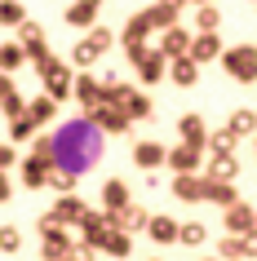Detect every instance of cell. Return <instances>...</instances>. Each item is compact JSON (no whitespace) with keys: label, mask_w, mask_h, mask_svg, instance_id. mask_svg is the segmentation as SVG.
<instances>
[{"label":"cell","mask_w":257,"mask_h":261,"mask_svg":"<svg viewBox=\"0 0 257 261\" xmlns=\"http://www.w3.org/2000/svg\"><path fill=\"white\" fill-rule=\"evenodd\" d=\"M133 204V191L124 177H107L102 181V213H120V208Z\"/></svg>","instance_id":"11"},{"label":"cell","mask_w":257,"mask_h":261,"mask_svg":"<svg viewBox=\"0 0 257 261\" xmlns=\"http://www.w3.org/2000/svg\"><path fill=\"white\" fill-rule=\"evenodd\" d=\"M62 18H67V27H89V31H94L98 27V5H89V0H71Z\"/></svg>","instance_id":"23"},{"label":"cell","mask_w":257,"mask_h":261,"mask_svg":"<svg viewBox=\"0 0 257 261\" xmlns=\"http://www.w3.org/2000/svg\"><path fill=\"white\" fill-rule=\"evenodd\" d=\"M195 27H200V36H217L222 9H217V5H200V9H195Z\"/></svg>","instance_id":"32"},{"label":"cell","mask_w":257,"mask_h":261,"mask_svg":"<svg viewBox=\"0 0 257 261\" xmlns=\"http://www.w3.org/2000/svg\"><path fill=\"white\" fill-rule=\"evenodd\" d=\"M164 160H169V151L160 142H133V164L137 168H160Z\"/></svg>","instance_id":"24"},{"label":"cell","mask_w":257,"mask_h":261,"mask_svg":"<svg viewBox=\"0 0 257 261\" xmlns=\"http://www.w3.org/2000/svg\"><path fill=\"white\" fill-rule=\"evenodd\" d=\"M195 5H213V0H195Z\"/></svg>","instance_id":"48"},{"label":"cell","mask_w":257,"mask_h":261,"mask_svg":"<svg viewBox=\"0 0 257 261\" xmlns=\"http://www.w3.org/2000/svg\"><path fill=\"white\" fill-rule=\"evenodd\" d=\"M244 5H248V0H244ZM253 5H257V0H253Z\"/></svg>","instance_id":"50"},{"label":"cell","mask_w":257,"mask_h":261,"mask_svg":"<svg viewBox=\"0 0 257 261\" xmlns=\"http://www.w3.org/2000/svg\"><path fill=\"white\" fill-rule=\"evenodd\" d=\"M142 14H147V22H151V31H169V27H177V9H169V5H160V0H155V5H151V9H142Z\"/></svg>","instance_id":"30"},{"label":"cell","mask_w":257,"mask_h":261,"mask_svg":"<svg viewBox=\"0 0 257 261\" xmlns=\"http://www.w3.org/2000/svg\"><path fill=\"white\" fill-rule=\"evenodd\" d=\"M67 261H98V248H89L84 239H76V244H71V257H67Z\"/></svg>","instance_id":"43"},{"label":"cell","mask_w":257,"mask_h":261,"mask_svg":"<svg viewBox=\"0 0 257 261\" xmlns=\"http://www.w3.org/2000/svg\"><path fill=\"white\" fill-rule=\"evenodd\" d=\"M71 62H76V67H80V71H89V67H94V62H102V54H98L94 44H89V36H84V40L76 44V49H71Z\"/></svg>","instance_id":"36"},{"label":"cell","mask_w":257,"mask_h":261,"mask_svg":"<svg viewBox=\"0 0 257 261\" xmlns=\"http://www.w3.org/2000/svg\"><path fill=\"white\" fill-rule=\"evenodd\" d=\"M54 115H58V102H54L49 93H40V97H31V102H27V120L36 124V128H40V124H49Z\"/></svg>","instance_id":"27"},{"label":"cell","mask_w":257,"mask_h":261,"mask_svg":"<svg viewBox=\"0 0 257 261\" xmlns=\"http://www.w3.org/2000/svg\"><path fill=\"white\" fill-rule=\"evenodd\" d=\"M22 62H27V54H22V44H18V40L0 44V71H5V75H14Z\"/></svg>","instance_id":"33"},{"label":"cell","mask_w":257,"mask_h":261,"mask_svg":"<svg viewBox=\"0 0 257 261\" xmlns=\"http://www.w3.org/2000/svg\"><path fill=\"white\" fill-rule=\"evenodd\" d=\"M76 181H80V177H71V173H62V168L49 173V186H54L58 195H76Z\"/></svg>","instance_id":"38"},{"label":"cell","mask_w":257,"mask_h":261,"mask_svg":"<svg viewBox=\"0 0 257 261\" xmlns=\"http://www.w3.org/2000/svg\"><path fill=\"white\" fill-rule=\"evenodd\" d=\"M49 173H54V164H49V160H36V155H27V160H22V186H31V191L49 186Z\"/></svg>","instance_id":"22"},{"label":"cell","mask_w":257,"mask_h":261,"mask_svg":"<svg viewBox=\"0 0 257 261\" xmlns=\"http://www.w3.org/2000/svg\"><path fill=\"white\" fill-rule=\"evenodd\" d=\"M14 93H18L14 75H5V71H0V102H5V97H14Z\"/></svg>","instance_id":"45"},{"label":"cell","mask_w":257,"mask_h":261,"mask_svg":"<svg viewBox=\"0 0 257 261\" xmlns=\"http://www.w3.org/2000/svg\"><path fill=\"white\" fill-rule=\"evenodd\" d=\"M84 213H89V204H84L80 195H58V204L49 208V221L67 230V226H80V221H84Z\"/></svg>","instance_id":"9"},{"label":"cell","mask_w":257,"mask_h":261,"mask_svg":"<svg viewBox=\"0 0 257 261\" xmlns=\"http://www.w3.org/2000/svg\"><path fill=\"white\" fill-rule=\"evenodd\" d=\"M235 133H230V128H217V133H208V151L213 155H235Z\"/></svg>","instance_id":"37"},{"label":"cell","mask_w":257,"mask_h":261,"mask_svg":"<svg viewBox=\"0 0 257 261\" xmlns=\"http://www.w3.org/2000/svg\"><path fill=\"white\" fill-rule=\"evenodd\" d=\"M36 75L44 80V93L54 97V102H67V97H71L76 75H71V62H62L58 54H49L44 62H36Z\"/></svg>","instance_id":"2"},{"label":"cell","mask_w":257,"mask_h":261,"mask_svg":"<svg viewBox=\"0 0 257 261\" xmlns=\"http://www.w3.org/2000/svg\"><path fill=\"white\" fill-rule=\"evenodd\" d=\"M71 244H76V239H71L62 226H54L49 213H44V217H40V252H44V261H67L71 257Z\"/></svg>","instance_id":"5"},{"label":"cell","mask_w":257,"mask_h":261,"mask_svg":"<svg viewBox=\"0 0 257 261\" xmlns=\"http://www.w3.org/2000/svg\"><path fill=\"white\" fill-rule=\"evenodd\" d=\"M147 36H151L147 14H133L129 22H124V31H120V44L124 49H147Z\"/></svg>","instance_id":"20"},{"label":"cell","mask_w":257,"mask_h":261,"mask_svg":"<svg viewBox=\"0 0 257 261\" xmlns=\"http://www.w3.org/2000/svg\"><path fill=\"white\" fill-rule=\"evenodd\" d=\"M160 5H169V9H177V14H182V9H186L191 0H160Z\"/></svg>","instance_id":"47"},{"label":"cell","mask_w":257,"mask_h":261,"mask_svg":"<svg viewBox=\"0 0 257 261\" xmlns=\"http://www.w3.org/2000/svg\"><path fill=\"white\" fill-rule=\"evenodd\" d=\"M22 248V230L18 226H0V252H18Z\"/></svg>","instance_id":"39"},{"label":"cell","mask_w":257,"mask_h":261,"mask_svg":"<svg viewBox=\"0 0 257 261\" xmlns=\"http://www.w3.org/2000/svg\"><path fill=\"white\" fill-rule=\"evenodd\" d=\"M9 138H14V142H31V138H36V124H31L27 115H18V120L9 124Z\"/></svg>","instance_id":"40"},{"label":"cell","mask_w":257,"mask_h":261,"mask_svg":"<svg viewBox=\"0 0 257 261\" xmlns=\"http://www.w3.org/2000/svg\"><path fill=\"white\" fill-rule=\"evenodd\" d=\"M129 62H133V71L142 75V84H160L164 75H169V58H164L160 49H129Z\"/></svg>","instance_id":"6"},{"label":"cell","mask_w":257,"mask_h":261,"mask_svg":"<svg viewBox=\"0 0 257 261\" xmlns=\"http://www.w3.org/2000/svg\"><path fill=\"white\" fill-rule=\"evenodd\" d=\"M248 230H257V208L240 199L226 208V234H248Z\"/></svg>","instance_id":"17"},{"label":"cell","mask_w":257,"mask_h":261,"mask_svg":"<svg viewBox=\"0 0 257 261\" xmlns=\"http://www.w3.org/2000/svg\"><path fill=\"white\" fill-rule=\"evenodd\" d=\"M89 44H94L98 54L107 58V49H111V44H115V36H111V31H107V27H94V31H89Z\"/></svg>","instance_id":"41"},{"label":"cell","mask_w":257,"mask_h":261,"mask_svg":"<svg viewBox=\"0 0 257 261\" xmlns=\"http://www.w3.org/2000/svg\"><path fill=\"white\" fill-rule=\"evenodd\" d=\"M107 230H111V213L89 208V213H84V221H80V239H84L89 248H98L102 239H107Z\"/></svg>","instance_id":"14"},{"label":"cell","mask_w":257,"mask_h":261,"mask_svg":"<svg viewBox=\"0 0 257 261\" xmlns=\"http://www.w3.org/2000/svg\"><path fill=\"white\" fill-rule=\"evenodd\" d=\"M217 257H222V261H257V230L217 239Z\"/></svg>","instance_id":"7"},{"label":"cell","mask_w":257,"mask_h":261,"mask_svg":"<svg viewBox=\"0 0 257 261\" xmlns=\"http://www.w3.org/2000/svg\"><path fill=\"white\" fill-rule=\"evenodd\" d=\"M89 5H102V0H89Z\"/></svg>","instance_id":"49"},{"label":"cell","mask_w":257,"mask_h":261,"mask_svg":"<svg viewBox=\"0 0 257 261\" xmlns=\"http://www.w3.org/2000/svg\"><path fill=\"white\" fill-rule=\"evenodd\" d=\"M71 97H76L84 111L98 107V102H102V80H98L94 71H80V75H76V84H71Z\"/></svg>","instance_id":"13"},{"label":"cell","mask_w":257,"mask_h":261,"mask_svg":"<svg viewBox=\"0 0 257 261\" xmlns=\"http://www.w3.org/2000/svg\"><path fill=\"white\" fill-rule=\"evenodd\" d=\"M204 204H217L226 213L230 204H240V195H235V181H208L204 177Z\"/></svg>","instance_id":"21"},{"label":"cell","mask_w":257,"mask_h":261,"mask_svg":"<svg viewBox=\"0 0 257 261\" xmlns=\"http://www.w3.org/2000/svg\"><path fill=\"white\" fill-rule=\"evenodd\" d=\"M18 44H22V54H27L31 67L49 58V36H44L40 22H22V27H18Z\"/></svg>","instance_id":"8"},{"label":"cell","mask_w":257,"mask_h":261,"mask_svg":"<svg viewBox=\"0 0 257 261\" xmlns=\"http://www.w3.org/2000/svg\"><path fill=\"white\" fill-rule=\"evenodd\" d=\"M226 128L235 133V138H257V111L240 107V111H235V115L226 120Z\"/></svg>","instance_id":"29"},{"label":"cell","mask_w":257,"mask_h":261,"mask_svg":"<svg viewBox=\"0 0 257 261\" xmlns=\"http://www.w3.org/2000/svg\"><path fill=\"white\" fill-rule=\"evenodd\" d=\"M222 54H226L222 36H195V40H191V62H195V67H204V62H217Z\"/></svg>","instance_id":"18"},{"label":"cell","mask_w":257,"mask_h":261,"mask_svg":"<svg viewBox=\"0 0 257 261\" xmlns=\"http://www.w3.org/2000/svg\"><path fill=\"white\" fill-rule=\"evenodd\" d=\"M222 67H226L230 80L253 84L257 80V44H230L226 54H222Z\"/></svg>","instance_id":"3"},{"label":"cell","mask_w":257,"mask_h":261,"mask_svg":"<svg viewBox=\"0 0 257 261\" xmlns=\"http://www.w3.org/2000/svg\"><path fill=\"white\" fill-rule=\"evenodd\" d=\"M204 239H208L204 221H182V226H177V244H186V248H200Z\"/></svg>","instance_id":"34"},{"label":"cell","mask_w":257,"mask_h":261,"mask_svg":"<svg viewBox=\"0 0 257 261\" xmlns=\"http://www.w3.org/2000/svg\"><path fill=\"white\" fill-rule=\"evenodd\" d=\"M18 164V151H14V142H0V173L5 168H14Z\"/></svg>","instance_id":"44"},{"label":"cell","mask_w":257,"mask_h":261,"mask_svg":"<svg viewBox=\"0 0 257 261\" xmlns=\"http://www.w3.org/2000/svg\"><path fill=\"white\" fill-rule=\"evenodd\" d=\"M49 151H54V138H49V133H36V138H31V155H36V160H49Z\"/></svg>","instance_id":"42"},{"label":"cell","mask_w":257,"mask_h":261,"mask_svg":"<svg viewBox=\"0 0 257 261\" xmlns=\"http://www.w3.org/2000/svg\"><path fill=\"white\" fill-rule=\"evenodd\" d=\"M173 199L177 204H204V177L200 173H177L173 177Z\"/></svg>","instance_id":"15"},{"label":"cell","mask_w":257,"mask_h":261,"mask_svg":"<svg viewBox=\"0 0 257 261\" xmlns=\"http://www.w3.org/2000/svg\"><path fill=\"white\" fill-rule=\"evenodd\" d=\"M54 138V151H49V164L62 168V173H71V177H84L89 168L102 160V133H98L94 124H89V115H76V120H62L49 133Z\"/></svg>","instance_id":"1"},{"label":"cell","mask_w":257,"mask_h":261,"mask_svg":"<svg viewBox=\"0 0 257 261\" xmlns=\"http://www.w3.org/2000/svg\"><path fill=\"white\" fill-rule=\"evenodd\" d=\"M9 195H14V181H9V173H0V204H9Z\"/></svg>","instance_id":"46"},{"label":"cell","mask_w":257,"mask_h":261,"mask_svg":"<svg viewBox=\"0 0 257 261\" xmlns=\"http://www.w3.org/2000/svg\"><path fill=\"white\" fill-rule=\"evenodd\" d=\"M147 221H151V213H147V208H137V204L120 208V213H111V226H115V230H124V234L147 230Z\"/></svg>","instance_id":"19"},{"label":"cell","mask_w":257,"mask_h":261,"mask_svg":"<svg viewBox=\"0 0 257 261\" xmlns=\"http://www.w3.org/2000/svg\"><path fill=\"white\" fill-rule=\"evenodd\" d=\"M204 168H208V173H204L208 181H235V177H240V164H235V155H213Z\"/></svg>","instance_id":"25"},{"label":"cell","mask_w":257,"mask_h":261,"mask_svg":"<svg viewBox=\"0 0 257 261\" xmlns=\"http://www.w3.org/2000/svg\"><path fill=\"white\" fill-rule=\"evenodd\" d=\"M147 234L155 244H177V221L173 217H151L147 221Z\"/></svg>","instance_id":"31"},{"label":"cell","mask_w":257,"mask_h":261,"mask_svg":"<svg viewBox=\"0 0 257 261\" xmlns=\"http://www.w3.org/2000/svg\"><path fill=\"white\" fill-rule=\"evenodd\" d=\"M177 133H182V146L208 151V124H204V115H182L177 120Z\"/></svg>","instance_id":"12"},{"label":"cell","mask_w":257,"mask_h":261,"mask_svg":"<svg viewBox=\"0 0 257 261\" xmlns=\"http://www.w3.org/2000/svg\"><path fill=\"white\" fill-rule=\"evenodd\" d=\"M191 40H195V36H191V31L177 22V27H169V31L160 36V54L169 58V62H177V58H191Z\"/></svg>","instance_id":"10"},{"label":"cell","mask_w":257,"mask_h":261,"mask_svg":"<svg viewBox=\"0 0 257 261\" xmlns=\"http://www.w3.org/2000/svg\"><path fill=\"white\" fill-rule=\"evenodd\" d=\"M169 80H173L177 89H191V84L200 80V67H195L191 58H177V62H169Z\"/></svg>","instance_id":"28"},{"label":"cell","mask_w":257,"mask_h":261,"mask_svg":"<svg viewBox=\"0 0 257 261\" xmlns=\"http://www.w3.org/2000/svg\"><path fill=\"white\" fill-rule=\"evenodd\" d=\"M84 115H89V124H94L102 138H120V133H129V124H133L120 107H111V102H98V107H89Z\"/></svg>","instance_id":"4"},{"label":"cell","mask_w":257,"mask_h":261,"mask_svg":"<svg viewBox=\"0 0 257 261\" xmlns=\"http://www.w3.org/2000/svg\"><path fill=\"white\" fill-rule=\"evenodd\" d=\"M98 252H107V257H129V252H133V234H124V230H115V226H111L107 239L98 244Z\"/></svg>","instance_id":"26"},{"label":"cell","mask_w":257,"mask_h":261,"mask_svg":"<svg viewBox=\"0 0 257 261\" xmlns=\"http://www.w3.org/2000/svg\"><path fill=\"white\" fill-rule=\"evenodd\" d=\"M22 22H27L22 0H0V27H22Z\"/></svg>","instance_id":"35"},{"label":"cell","mask_w":257,"mask_h":261,"mask_svg":"<svg viewBox=\"0 0 257 261\" xmlns=\"http://www.w3.org/2000/svg\"><path fill=\"white\" fill-rule=\"evenodd\" d=\"M164 164L173 168V177H177V173H200V168H204V151H195V146H182V142H177Z\"/></svg>","instance_id":"16"}]
</instances>
